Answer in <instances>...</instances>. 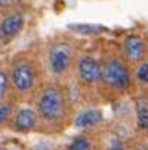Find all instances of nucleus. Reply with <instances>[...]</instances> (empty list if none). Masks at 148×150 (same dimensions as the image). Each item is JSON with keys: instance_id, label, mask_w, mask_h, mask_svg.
Listing matches in <instances>:
<instances>
[{"instance_id": "10", "label": "nucleus", "mask_w": 148, "mask_h": 150, "mask_svg": "<svg viewBox=\"0 0 148 150\" xmlns=\"http://www.w3.org/2000/svg\"><path fill=\"white\" fill-rule=\"evenodd\" d=\"M137 124L141 130L148 131V98L140 96L137 99Z\"/></svg>"}, {"instance_id": "9", "label": "nucleus", "mask_w": 148, "mask_h": 150, "mask_svg": "<svg viewBox=\"0 0 148 150\" xmlns=\"http://www.w3.org/2000/svg\"><path fill=\"white\" fill-rule=\"evenodd\" d=\"M103 121V112L100 109H86L76 117V127L79 128H89L95 127Z\"/></svg>"}, {"instance_id": "18", "label": "nucleus", "mask_w": 148, "mask_h": 150, "mask_svg": "<svg viewBox=\"0 0 148 150\" xmlns=\"http://www.w3.org/2000/svg\"><path fill=\"white\" fill-rule=\"evenodd\" d=\"M32 150H51V149H49V146H47L45 143H39V144H36Z\"/></svg>"}, {"instance_id": "8", "label": "nucleus", "mask_w": 148, "mask_h": 150, "mask_svg": "<svg viewBox=\"0 0 148 150\" xmlns=\"http://www.w3.org/2000/svg\"><path fill=\"white\" fill-rule=\"evenodd\" d=\"M38 112L32 108H22L13 118V128L19 133H29L38 124Z\"/></svg>"}, {"instance_id": "4", "label": "nucleus", "mask_w": 148, "mask_h": 150, "mask_svg": "<svg viewBox=\"0 0 148 150\" xmlns=\"http://www.w3.org/2000/svg\"><path fill=\"white\" fill-rule=\"evenodd\" d=\"M10 85L20 93L31 92L36 85V69L29 60H18L10 70Z\"/></svg>"}, {"instance_id": "13", "label": "nucleus", "mask_w": 148, "mask_h": 150, "mask_svg": "<svg viewBox=\"0 0 148 150\" xmlns=\"http://www.w3.org/2000/svg\"><path fill=\"white\" fill-rule=\"evenodd\" d=\"M9 88H10V79L7 73L3 69H0V100L4 99V96L9 92Z\"/></svg>"}, {"instance_id": "3", "label": "nucleus", "mask_w": 148, "mask_h": 150, "mask_svg": "<svg viewBox=\"0 0 148 150\" xmlns=\"http://www.w3.org/2000/svg\"><path fill=\"white\" fill-rule=\"evenodd\" d=\"M74 63V48L71 42L64 40L54 41L48 48V67L49 71L57 76H65Z\"/></svg>"}, {"instance_id": "6", "label": "nucleus", "mask_w": 148, "mask_h": 150, "mask_svg": "<svg viewBox=\"0 0 148 150\" xmlns=\"http://www.w3.org/2000/svg\"><path fill=\"white\" fill-rule=\"evenodd\" d=\"M147 42L140 35H129L122 42V54L126 64H141L147 55Z\"/></svg>"}, {"instance_id": "7", "label": "nucleus", "mask_w": 148, "mask_h": 150, "mask_svg": "<svg viewBox=\"0 0 148 150\" xmlns=\"http://www.w3.org/2000/svg\"><path fill=\"white\" fill-rule=\"evenodd\" d=\"M25 26V15L20 10H12L0 21V40L12 41L16 38Z\"/></svg>"}, {"instance_id": "11", "label": "nucleus", "mask_w": 148, "mask_h": 150, "mask_svg": "<svg viewBox=\"0 0 148 150\" xmlns=\"http://www.w3.org/2000/svg\"><path fill=\"white\" fill-rule=\"evenodd\" d=\"M70 29H73L79 34H84V35H96V34H100L105 31V28L100 25H84V23L70 25Z\"/></svg>"}, {"instance_id": "2", "label": "nucleus", "mask_w": 148, "mask_h": 150, "mask_svg": "<svg viewBox=\"0 0 148 150\" xmlns=\"http://www.w3.org/2000/svg\"><path fill=\"white\" fill-rule=\"evenodd\" d=\"M102 82L113 91H128L132 85V76L126 61L115 55L105 58L102 63Z\"/></svg>"}, {"instance_id": "14", "label": "nucleus", "mask_w": 148, "mask_h": 150, "mask_svg": "<svg viewBox=\"0 0 148 150\" xmlns=\"http://www.w3.org/2000/svg\"><path fill=\"white\" fill-rule=\"evenodd\" d=\"M13 114V106L9 102H0V124H4Z\"/></svg>"}, {"instance_id": "15", "label": "nucleus", "mask_w": 148, "mask_h": 150, "mask_svg": "<svg viewBox=\"0 0 148 150\" xmlns=\"http://www.w3.org/2000/svg\"><path fill=\"white\" fill-rule=\"evenodd\" d=\"M137 77L142 82V83H145L148 85V63H141L140 66H138V69H137Z\"/></svg>"}, {"instance_id": "19", "label": "nucleus", "mask_w": 148, "mask_h": 150, "mask_svg": "<svg viewBox=\"0 0 148 150\" xmlns=\"http://www.w3.org/2000/svg\"><path fill=\"white\" fill-rule=\"evenodd\" d=\"M132 150H148L147 146H144V144H138V146H135Z\"/></svg>"}, {"instance_id": "5", "label": "nucleus", "mask_w": 148, "mask_h": 150, "mask_svg": "<svg viewBox=\"0 0 148 150\" xmlns=\"http://www.w3.org/2000/svg\"><path fill=\"white\" fill-rule=\"evenodd\" d=\"M77 76L86 85L102 82V64L92 55H83L77 61Z\"/></svg>"}, {"instance_id": "17", "label": "nucleus", "mask_w": 148, "mask_h": 150, "mask_svg": "<svg viewBox=\"0 0 148 150\" xmlns=\"http://www.w3.org/2000/svg\"><path fill=\"white\" fill-rule=\"evenodd\" d=\"M109 150H125V147H123V144L119 142V140H112L110 142V147H109Z\"/></svg>"}, {"instance_id": "1", "label": "nucleus", "mask_w": 148, "mask_h": 150, "mask_svg": "<svg viewBox=\"0 0 148 150\" xmlns=\"http://www.w3.org/2000/svg\"><path fill=\"white\" fill-rule=\"evenodd\" d=\"M36 112L41 120L49 124L60 122L67 112V102L64 92L58 86H47L36 103Z\"/></svg>"}, {"instance_id": "16", "label": "nucleus", "mask_w": 148, "mask_h": 150, "mask_svg": "<svg viewBox=\"0 0 148 150\" xmlns=\"http://www.w3.org/2000/svg\"><path fill=\"white\" fill-rule=\"evenodd\" d=\"M19 3H20V0H0V9L1 10L15 9Z\"/></svg>"}, {"instance_id": "12", "label": "nucleus", "mask_w": 148, "mask_h": 150, "mask_svg": "<svg viewBox=\"0 0 148 150\" xmlns=\"http://www.w3.org/2000/svg\"><path fill=\"white\" fill-rule=\"evenodd\" d=\"M67 150H92V140L86 136H79L68 144Z\"/></svg>"}]
</instances>
